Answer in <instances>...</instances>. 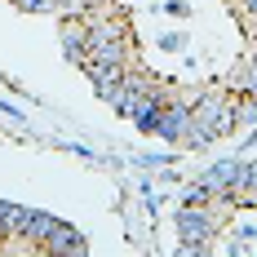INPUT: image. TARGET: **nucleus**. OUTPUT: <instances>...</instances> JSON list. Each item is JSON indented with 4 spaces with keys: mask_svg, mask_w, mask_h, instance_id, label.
Masks as SVG:
<instances>
[{
    "mask_svg": "<svg viewBox=\"0 0 257 257\" xmlns=\"http://www.w3.org/2000/svg\"><path fill=\"white\" fill-rule=\"evenodd\" d=\"M178 235L186 239V244H182L186 253H200V248H204V239L213 235V217H208V213H200L195 204H186V208L178 213Z\"/></svg>",
    "mask_w": 257,
    "mask_h": 257,
    "instance_id": "f257e3e1",
    "label": "nucleus"
},
{
    "mask_svg": "<svg viewBox=\"0 0 257 257\" xmlns=\"http://www.w3.org/2000/svg\"><path fill=\"white\" fill-rule=\"evenodd\" d=\"M155 133H160V138H169V142H182V138L191 133V106H186V102H178V98H169V102L160 106Z\"/></svg>",
    "mask_w": 257,
    "mask_h": 257,
    "instance_id": "f03ea898",
    "label": "nucleus"
},
{
    "mask_svg": "<svg viewBox=\"0 0 257 257\" xmlns=\"http://www.w3.org/2000/svg\"><path fill=\"white\" fill-rule=\"evenodd\" d=\"M111 40H124V23L120 18H89L84 23V45L89 49H102V45H111Z\"/></svg>",
    "mask_w": 257,
    "mask_h": 257,
    "instance_id": "7ed1b4c3",
    "label": "nucleus"
},
{
    "mask_svg": "<svg viewBox=\"0 0 257 257\" xmlns=\"http://www.w3.org/2000/svg\"><path fill=\"white\" fill-rule=\"evenodd\" d=\"M62 49H67V58H71V62H84V58H89V45H84V23H80V18H71V14H67V23H62Z\"/></svg>",
    "mask_w": 257,
    "mask_h": 257,
    "instance_id": "20e7f679",
    "label": "nucleus"
},
{
    "mask_svg": "<svg viewBox=\"0 0 257 257\" xmlns=\"http://www.w3.org/2000/svg\"><path fill=\"white\" fill-rule=\"evenodd\" d=\"M45 248H49V253H84V239H80L71 226H62V222H58V226L45 235Z\"/></svg>",
    "mask_w": 257,
    "mask_h": 257,
    "instance_id": "39448f33",
    "label": "nucleus"
},
{
    "mask_svg": "<svg viewBox=\"0 0 257 257\" xmlns=\"http://www.w3.org/2000/svg\"><path fill=\"white\" fill-rule=\"evenodd\" d=\"M53 226H58L53 217H45V213H31V222H27V239H45Z\"/></svg>",
    "mask_w": 257,
    "mask_h": 257,
    "instance_id": "423d86ee",
    "label": "nucleus"
}]
</instances>
